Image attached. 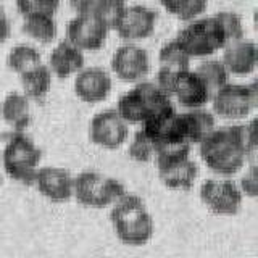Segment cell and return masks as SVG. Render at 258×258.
I'll return each mask as SVG.
<instances>
[{"mask_svg":"<svg viewBox=\"0 0 258 258\" xmlns=\"http://www.w3.org/2000/svg\"><path fill=\"white\" fill-rule=\"evenodd\" d=\"M47 67L56 78H70L84 68V52L68 40H63L52 50Z\"/></svg>","mask_w":258,"mask_h":258,"instance_id":"d6986e66","label":"cell"},{"mask_svg":"<svg viewBox=\"0 0 258 258\" xmlns=\"http://www.w3.org/2000/svg\"><path fill=\"white\" fill-rule=\"evenodd\" d=\"M194 71L205 81L207 86L212 89V92H215L216 89H220L226 83H229V73L221 60H205Z\"/></svg>","mask_w":258,"mask_h":258,"instance_id":"484cf974","label":"cell"},{"mask_svg":"<svg viewBox=\"0 0 258 258\" xmlns=\"http://www.w3.org/2000/svg\"><path fill=\"white\" fill-rule=\"evenodd\" d=\"M179 115H181L185 141L190 145L192 144L199 145L216 127L213 113L205 108H192L184 113H179Z\"/></svg>","mask_w":258,"mask_h":258,"instance_id":"ffe728a7","label":"cell"},{"mask_svg":"<svg viewBox=\"0 0 258 258\" xmlns=\"http://www.w3.org/2000/svg\"><path fill=\"white\" fill-rule=\"evenodd\" d=\"M212 89L202 79L194 70L182 71L179 78L176 79L171 97L177 100V103L185 110L204 108L212 99Z\"/></svg>","mask_w":258,"mask_h":258,"instance_id":"2e32d148","label":"cell"},{"mask_svg":"<svg viewBox=\"0 0 258 258\" xmlns=\"http://www.w3.org/2000/svg\"><path fill=\"white\" fill-rule=\"evenodd\" d=\"M223 52V64L229 75L234 76H247L253 73L256 68L258 52L253 40L239 39L224 45Z\"/></svg>","mask_w":258,"mask_h":258,"instance_id":"ac0fdd59","label":"cell"},{"mask_svg":"<svg viewBox=\"0 0 258 258\" xmlns=\"http://www.w3.org/2000/svg\"><path fill=\"white\" fill-rule=\"evenodd\" d=\"M158 61H160V70H158L155 84L166 95L171 97L176 79L179 78L182 71L190 68L189 67L190 56L181 47V44L174 39L171 42H168L161 47V50L158 53Z\"/></svg>","mask_w":258,"mask_h":258,"instance_id":"4fadbf2b","label":"cell"},{"mask_svg":"<svg viewBox=\"0 0 258 258\" xmlns=\"http://www.w3.org/2000/svg\"><path fill=\"white\" fill-rule=\"evenodd\" d=\"M124 194L123 182L97 171H83L73 181V197L89 208L111 207Z\"/></svg>","mask_w":258,"mask_h":258,"instance_id":"8992f818","label":"cell"},{"mask_svg":"<svg viewBox=\"0 0 258 258\" xmlns=\"http://www.w3.org/2000/svg\"><path fill=\"white\" fill-rule=\"evenodd\" d=\"M23 32L39 44H50L56 37V23L50 15H26Z\"/></svg>","mask_w":258,"mask_h":258,"instance_id":"603a6c76","label":"cell"},{"mask_svg":"<svg viewBox=\"0 0 258 258\" xmlns=\"http://www.w3.org/2000/svg\"><path fill=\"white\" fill-rule=\"evenodd\" d=\"M40 160L42 152L24 131H13L8 136L2 152V163L5 173L13 181L32 185Z\"/></svg>","mask_w":258,"mask_h":258,"instance_id":"277c9868","label":"cell"},{"mask_svg":"<svg viewBox=\"0 0 258 258\" xmlns=\"http://www.w3.org/2000/svg\"><path fill=\"white\" fill-rule=\"evenodd\" d=\"M127 136V123L113 108L97 113L89 124V139L102 149H119L126 142Z\"/></svg>","mask_w":258,"mask_h":258,"instance_id":"30bf717a","label":"cell"},{"mask_svg":"<svg viewBox=\"0 0 258 258\" xmlns=\"http://www.w3.org/2000/svg\"><path fill=\"white\" fill-rule=\"evenodd\" d=\"M52 71L42 61L34 64L32 68L26 70L20 75L23 92L28 99L42 100L50 92L52 87Z\"/></svg>","mask_w":258,"mask_h":258,"instance_id":"7402d4cb","label":"cell"},{"mask_svg":"<svg viewBox=\"0 0 258 258\" xmlns=\"http://www.w3.org/2000/svg\"><path fill=\"white\" fill-rule=\"evenodd\" d=\"M255 121L250 124H229L215 127L199 144L200 157L208 169L229 177L239 173L255 153Z\"/></svg>","mask_w":258,"mask_h":258,"instance_id":"6da1fadb","label":"cell"},{"mask_svg":"<svg viewBox=\"0 0 258 258\" xmlns=\"http://www.w3.org/2000/svg\"><path fill=\"white\" fill-rule=\"evenodd\" d=\"M157 153V147L153 141L150 139V136L144 131V129H139L134 137L131 144H129L127 149V155L129 158H133L134 161H139V163H147V161L155 158Z\"/></svg>","mask_w":258,"mask_h":258,"instance_id":"83f0119b","label":"cell"},{"mask_svg":"<svg viewBox=\"0 0 258 258\" xmlns=\"http://www.w3.org/2000/svg\"><path fill=\"white\" fill-rule=\"evenodd\" d=\"M110 223L116 237L126 245L142 247L149 244L155 232V221L136 194L126 192L110 210Z\"/></svg>","mask_w":258,"mask_h":258,"instance_id":"7a4b0ae2","label":"cell"},{"mask_svg":"<svg viewBox=\"0 0 258 258\" xmlns=\"http://www.w3.org/2000/svg\"><path fill=\"white\" fill-rule=\"evenodd\" d=\"M95 4H97V0H70L71 8H73V10H75L78 15L92 13Z\"/></svg>","mask_w":258,"mask_h":258,"instance_id":"1f68e13d","label":"cell"},{"mask_svg":"<svg viewBox=\"0 0 258 258\" xmlns=\"http://www.w3.org/2000/svg\"><path fill=\"white\" fill-rule=\"evenodd\" d=\"M108 28L92 13L76 15L67 26V40L83 52H95L107 42Z\"/></svg>","mask_w":258,"mask_h":258,"instance_id":"8fae6325","label":"cell"},{"mask_svg":"<svg viewBox=\"0 0 258 258\" xmlns=\"http://www.w3.org/2000/svg\"><path fill=\"white\" fill-rule=\"evenodd\" d=\"M215 18L218 20V23L221 24V29L224 32L226 40L229 42H234V40L244 39V24H242V20L237 13L234 12H220L215 15ZM226 44V45H228Z\"/></svg>","mask_w":258,"mask_h":258,"instance_id":"f1b7e54d","label":"cell"},{"mask_svg":"<svg viewBox=\"0 0 258 258\" xmlns=\"http://www.w3.org/2000/svg\"><path fill=\"white\" fill-rule=\"evenodd\" d=\"M73 176L68 169L58 166H44L39 168L32 185L39 190V194L53 202V204H63L73 197Z\"/></svg>","mask_w":258,"mask_h":258,"instance_id":"5bb4252c","label":"cell"},{"mask_svg":"<svg viewBox=\"0 0 258 258\" xmlns=\"http://www.w3.org/2000/svg\"><path fill=\"white\" fill-rule=\"evenodd\" d=\"M111 71L124 83H139L150 71V58L145 48L127 42L111 56Z\"/></svg>","mask_w":258,"mask_h":258,"instance_id":"7c38bea8","label":"cell"},{"mask_svg":"<svg viewBox=\"0 0 258 258\" xmlns=\"http://www.w3.org/2000/svg\"><path fill=\"white\" fill-rule=\"evenodd\" d=\"M258 92L255 84L226 83L212 94L213 111L226 119L247 118L256 107Z\"/></svg>","mask_w":258,"mask_h":258,"instance_id":"ba28073f","label":"cell"},{"mask_svg":"<svg viewBox=\"0 0 258 258\" xmlns=\"http://www.w3.org/2000/svg\"><path fill=\"white\" fill-rule=\"evenodd\" d=\"M37 63H40V53L36 47L28 45V44L15 45L10 50V53H8V58H7L8 68L15 73H18V75L32 68Z\"/></svg>","mask_w":258,"mask_h":258,"instance_id":"d4e9b609","label":"cell"},{"mask_svg":"<svg viewBox=\"0 0 258 258\" xmlns=\"http://www.w3.org/2000/svg\"><path fill=\"white\" fill-rule=\"evenodd\" d=\"M124 10H126L124 0H97L92 15L97 20H100L108 29H115Z\"/></svg>","mask_w":258,"mask_h":258,"instance_id":"4316f807","label":"cell"},{"mask_svg":"<svg viewBox=\"0 0 258 258\" xmlns=\"http://www.w3.org/2000/svg\"><path fill=\"white\" fill-rule=\"evenodd\" d=\"M239 189L247 197H255L256 196L258 182H256V168L255 166H250V169L244 174V177L240 179Z\"/></svg>","mask_w":258,"mask_h":258,"instance_id":"4dcf8cb0","label":"cell"},{"mask_svg":"<svg viewBox=\"0 0 258 258\" xmlns=\"http://www.w3.org/2000/svg\"><path fill=\"white\" fill-rule=\"evenodd\" d=\"M0 113L13 131H24L31 123L29 99L21 92H10L2 102Z\"/></svg>","mask_w":258,"mask_h":258,"instance_id":"44dd1931","label":"cell"},{"mask_svg":"<svg viewBox=\"0 0 258 258\" xmlns=\"http://www.w3.org/2000/svg\"><path fill=\"white\" fill-rule=\"evenodd\" d=\"M18 10L26 15H50L53 16L60 7V0H16Z\"/></svg>","mask_w":258,"mask_h":258,"instance_id":"f546056e","label":"cell"},{"mask_svg":"<svg viewBox=\"0 0 258 258\" xmlns=\"http://www.w3.org/2000/svg\"><path fill=\"white\" fill-rule=\"evenodd\" d=\"M111 92V78L99 67L83 68L75 79V94L86 103L103 102Z\"/></svg>","mask_w":258,"mask_h":258,"instance_id":"e0dca14e","label":"cell"},{"mask_svg":"<svg viewBox=\"0 0 258 258\" xmlns=\"http://www.w3.org/2000/svg\"><path fill=\"white\" fill-rule=\"evenodd\" d=\"M200 200L210 212L220 216H234L240 212L244 194L239 185L224 179H207L200 185Z\"/></svg>","mask_w":258,"mask_h":258,"instance_id":"9c48e42d","label":"cell"},{"mask_svg":"<svg viewBox=\"0 0 258 258\" xmlns=\"http://www.w3.org/2000/svg\"><path fill=\"white\" fill-rule=\"evenodd\" d=\"M157 26V13L144 5L126 7L115 31L121 39L127 42L147 39Z\"/></svg>","mask_w":258,"mask_h":258,"instance_id":"9a60e30c","label":"cell"},{"mask_svg":"<svg viewBox=\"0 0 258 258\" xmlns=\"http://www.w3.org/2000/svg\"><path fill=\"white\" fill-rule=\"evenodd\" d=\"M176 40L190 58H207L228 44L221 24L218 23L215 15L207 18L199 16L189 21L187 26L179 31Z\"/></svg>","mask_w":258,"mask_h":258,"instance_id":"52a82bcc","label":"cell"},{"mask_svg":"<svg viewBox=\"0 0 258 258\" xmlns=\"http://www.w3.org/2000/svg\"><path fill=\"white\" fill-rule=\"evenodd\" d=\"M10 32H12L10 21H8L7 15H2V16H0V44H4L5 40H8V37H10Z\"/></svg>","mask_w":258,"mask_h":258,"instance_id":"d6a6232c","label":"cell"},{"mask_svg":"<svg viewBox=\"0 0 258 258\" xmlns=\"http://www.w3.org/2000/svg\"><path fill=\"white\" fill-rule=\"evenodd\" d=\"M174 108L171 97L153 83L139 81L118 100L116 111L127 124H144L150 118Z\"/></svg>","mask_w":258,"mask_h":258,"instance_id":"3957f363","label":"cell"},{"mask_svg":"<svg viewBox=\"0 0 258 258\" xmlns=\"http://www.w3.org/2000/svg\"><path fill=\"white\" fill-rule=\"evenodd\" d=\"M163 8L181 21H192L205 12L208 0H160Z\"/></svg>","mask_w":258,"mask_h":258,"instance_id":"cb8c5ba5","label":"cell"},{"mask_svg":"<svg viewBox=\"0 0 258 258\" xmlns=\"http://www.w3.org/2000/svg\"><path fill=\"white\" fill-rule=\"evenodd\" d=\"M2 15H5V10H4V7H2V4H0V16Z\"/></svg>","mask_w":258,"mask_h":258,"instance_id":"836d02e7","label":"cell"},{"mask_svg":"<svg viewBox=\"0 0 258 258\" xmlns=\"http://www.w3.org/2000/svg\"><path fill=\"white\" fill-rule=\"evenodd\" d=\"M160 181L168 189L189 190L199 176V166L190 158V145H171L155 155Z\"/></svg>","mask_w":258,"mask_h":258,"instance_id":"5b68a950","label":"cell"},{"mask_svg":"<svg viewBox=\"0 0 258 258\" xmlns=\"http://www.w3.org/2000/svg\"><path fill=\"white\" fill-rule=\"evenodd\" d=\"M2 182H4V179H2V174H0V187H2Z\"/></svg>","mask_w":258,"mask_h":258,"instance_id":"e575fe53","label":"cell"}]
</instances>
